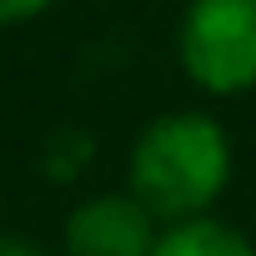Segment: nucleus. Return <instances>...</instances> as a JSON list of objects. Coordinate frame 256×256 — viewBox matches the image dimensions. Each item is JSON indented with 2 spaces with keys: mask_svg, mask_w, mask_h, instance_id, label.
<instances>
[{
  "mask_svg": "<svg viewBox=\"0 0 256 256\" xmlns=\"http://www.w3.org/2000/svg\"><path fill=\"white\" fill-rule=\"evenodd\" d=\"M231 181V136L206 110L156 116L131 146V191L156 221H191L216 206Z\"/></svg>",
  "mask_w": 256,
  "mask_h": 256,
  "instance_id": "obj_1",
  "label": "nucleus"
},
{
  "mask_svg": "<svg viewBox=\"0 0 256 256\" xmlns=\"http://www.w3.org/2000/svg\"><path fill=\"white\" fill-rule=\"evenodd\" d=\"M181 70L206 96L256 86V0H191L176 30Z\"/></svg>",
  "mask_w": 256,
  "mask_h": 256,
  "instance_id": "obj_2",
  "label": "nucleus"
},
{
  "mask_svg": "<svg viewBox=\"0 0 256 256\" xmlns=\"http://www.w3.org/2000/svg\"><path fill=\"white\" fill-rule=\"evenodd\" d=\"M161 241L156 211L136 191H106L70 211L66 251L70 256H151Z\"/></svg>",
  "mask_w": 256,
  "mask_h": 256,
  "instance_id": "obj_3",
  "label": "nucleus"
},
{
  "mask_svg": "<svg viewBox=\"0 0 256 256\" xmlns=\"http://www.w3.org/2000/svg\"><path fill=\"white\" fill-rule=\"evenodd\" d=\"M151 256H256V251L236 226L216 216H191V221H171Z\"/></svg>",
  "mask_w": 256,
  "mask_h": 256,
  "instance_id": "obj_4",
  "label": "nucleus"
},
{
  "mask_svg": "<svg viewBox=\"0 0 256 256\" xmlns=\"http://www.w3.org/2000/svg\"><path fill=\"white\" fill-rule=\"evenodd\" d=\"M50 0H0V26H20V20H36Z\"/></svg>",
  "mask_w": 256,
  "mask_h": 256,
  "instance_id": "obj_5",
  "label": "nucleus"
},
{
  "mask_svg": "<svg viewBox=\"0 0 256 256\" xmlns=\"http://www.w3.org/2000/svg\"><path fill=\"white\" fill-rule=\"evenodd\" d=\"M0 256H46V251L26 236H0Z\"/></svg>",
  "mask_w": 256,
  "mask_h": 256,
  "instance_id": "obj_6",
  "label": "nucleus"
}]
</instances>
